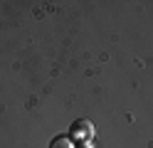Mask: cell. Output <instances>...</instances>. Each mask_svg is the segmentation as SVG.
Wrapping results in <instances>:
<instances>
[{
    "label": "cell",
    "instance_id": "cell-2",
    "mask_svg": "<svg viewBox=\"0 0 153 148\" xmlns=\"http://www.w3.org/2000/svg\"><path fill=\"white\" fill-rule=\"evenodd\" d=\"M50 148H74V143H72V138L59 136V138H54V141H52V146H50Z\"/></svg>",
    "mask_w": 153,
    "mask_h": 148
},
{
    "label": "cell",
    "instance_id": "cell-1",
    "mask_svg": "<svg viewBox=\"0 0 153 148\" xmlns=\"http://www.w3.org/2000/svg\"><path fill=\"white\" fill-rule=\"evenodd\" d=\"M91 136H94V126L87 121V118L72 123V138H76V141H82V143H89Z\"/></svg>",
    "mask_w": 153,
    "mask_h": 148
}]
</instances>
